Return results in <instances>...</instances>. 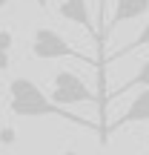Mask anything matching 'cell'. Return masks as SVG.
Masks as SVG:
<instances>
[{"mask_svg":"<svg viewBox=\"0 0 149 155\" xmlns=\"http://www.w3.org/2000/svg\"><path fill=\"white\" fill-rule=\"evenodd\" d=\"M98 52L103 55V43H106V0H98Z\"/></svg>","mask_w":149,"mask_h":155,"instance_id":"cell-9","label":"cell"},{"mask_svg":"<svg viewBox=\"0 0 149 155\" xmlns=\"http://www.w3.org/2000/svg\"><path fill=\"white\" fill-rule=\"evenodd\" d=\"M144 46H149V20H146V26L138 32V38L135 40H129L126 46H121V49L115 52V55H109V58H103L100 61V69L106 72V63H112V61H121V58H126V55H132V52H138V49H144Z\"/></svg>","mask_w":149,"mask_h":155,"instance_id":"cell-7","label":"cell"},{"mask_svg":"<svg viewBox=\"0 0 149 155\" xmlns=\"http://www.w3.org/2000/svg\"><path fill=\"white\" fill-rule=\"evenodd\" d=\"M32 55L37 58V61H60V58H75V61L92 63V66L98 69V63H95L89 55L77 52L60 32H55V29H49V26L34 29V35H32Z\"/></svg>","mask_w":149,"mask_h":155,"instance_id":"cell-2","label":"cell"},{"mask_svg":"<svg viewBox=\"0 0 149 155\" xmlns=\"http://www.w3.org/2000/svg\"><path fill=\"white\" fill-rule=\"evenodd\" d=\"M55 86H52V101H55L57 106H75V104H98V92H92V89L83 83V78H77L75 72H66V69H60V72L55 75Z\"/></svg>","mask_w":149,"mask_h":155,"instance_id":"cell-3","label":"cell"},{"mask_svg":"<svg viewBox=\"0 0 149 155\" xmlns=\"http://www.w3.org/2000/svg\"><path fill=\"white\" fill-rule=\"evenodd\" d=\"M146 147H149V135H146Z\"/></svg>","mask_w":149,"mask_h":155,"instance_id":"cell-15","label":"cell"},{"mask_svg":"<svg viewBox=\"0 0 149 155\" xmlns=\"http://www.w3.org/2000/svg\"><path fill=\"white\" fill-rule=\"evenodd\" d=\"M9 112L17 118H63V121L75 124L83 129H95L92 121L69 112L66 106H57L52 98H46V92L29 78H15L9 81Z\"/></svg>","mask_w":149,"mask_h":155,"instance_id":"cell-1","label":"cell"},{"mask_svg":"<svg viewBox=\"0 0 149 155\" xmlns=\"http://www.w3.org/2000/svg\"><path fill=\"white\" fill-rule=\"evenodd\" d=\"M144 121H149V89H141V92L135 95L132 104H129V109L123 112L115 124H106L103 135H100V144H106V141H109V135L115 132V129L129 127V124H144Z\"/></svg>","mask_w":149,"mask_h":155,"instance_id":"cell-4","label":"cell"},{"mask_svg":"<svg viewBox=\"0 0 149 155\" xmlns=\"http://www.w3.org/2000/svg\"><path fill=\"white\" fill-rule=\"evenodd\" d=\"M57 15H60L63 20H69V23L83 26L95 40H98V29H95V23H92V15H89V3L86 0H60V3H57Z\"/></svg>","mask_w":149,"mask_h":155,"instance_id":"cell-5","label":"cell"},{"mask_svg":"<svg viewBox=\"0 0 149 155\" xmlns=\"http://www.w3.org/2000/svg\"><path fill=\"white\" fill-rule=\"evenodd\" d=\"M57 155H77V150H63V152H57Z\"/></svg>","mask_w":149,"mask_h":155,"instance_id":"cell-13","label":"cell"},{"mask_svg":"<svg viewBox=\"0 0 149 155\" xmlns=\"http://www.w3.org/2000/svg\"><path fill=\"white\" fill-rule=\"evenodd\" d=\"M17 141V135H15V129L11 127H3L0 129V144H15Z\"/></svg>","mask_w":149,"mask_h":155,"instance_id":"cell-11","label":"cell"},{"mask_svg":"<svg viewBox=\"0 0 149 155\" xmlns=\"http://www.w3.org/2000/svg\"><path fill=\"white\" fill-rule=\"evenodd\" d=\"M6 3H11V0H0V9H3V6H6Z\"/></svg>","mask_w":149,"mask_h":155,"instance_id":"cell-14","label":"cell"},{"mask_svg":"<svg viewBox=\"0 0 149 155\" xmlns=\"http://www.w3.org/2000/svg\"><path fill=\"white\" fill-rule=\"evenodd\" d=\"M9 69V52H0V72Z\"/></svg>","mask_w":149,"mask_h":155,"instance_id":"cell-12","label":"cell"},{"mask_svg":"<svg viewBox=\"0 0 149 155\" xmlns=\"http://www.w3.org/2000/svg\"><path fill=\"white\" fill-rule=\"evenodd\" d=\"M135 86H141V89H149V58L144 63H141V69L135 72L132 78H129L126 83H121V86L115 89V92L109 95V98H118V95H123V92H129V89H135Z\"/></svg>","mask_w":149,"mask_h":155,"instance_id":"cell-8","label":"cell"},{"mask_svg":"<svg viewBox=\"0 0 149 155\" xmlns=\"http://www.w3.org/2000/svg\"><path fill=\"white\" fill-rule=\"evenodd\" d=\"M11 43H15V35H11L9 29H0V52H9Z\"/></svg>","mask_w":149,"mask_h":155,"instance_id":"cell-10","label":"cell"},{"mask_svg":"<svg viewBox=\"0 0 149 155\" xmlns=\"http://www.w3.org/2000/svg\"><path fill=\"white\" fill-rule=\"evenodd\" d=\"M40 3H43V0H40Z\"/></svg>","mask_w":149,"mask_h":155,"instance_id":"cell-16","label":"cell"},{"mask_svg":"<svg viewBox=\"0 0 149 155\" xmlns=\"http://www.w3.org/2000/svg\"><path fill=\"white\" fill-rule=\"evenodd\" d=\"M149 12V0H115V9H112V20H106V35L115 26L126 20H135V17L146 15Z\"/></svg>","mask_w":149,"mask_h":155,"instance_id":"cell-6","label":"cell"}]
</instances>
